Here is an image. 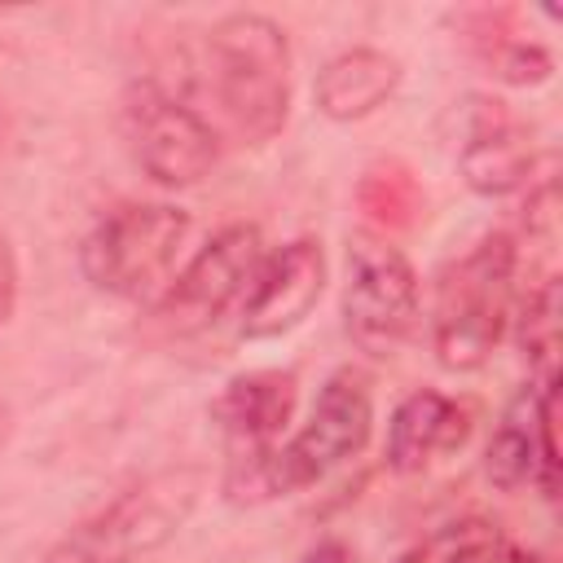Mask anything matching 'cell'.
<instances>
[{"mask_svg": "<svg viewBox=\"0 0 563 563\" xmlns=\"http://www.w3.org/2000/svg\"><path fill=\"white\" fill-rule=\"evenodd\" d=\"M299 383L290 369L233 374L211 400V422L224 435V493L229 501H264L268 462L295 413Z\"/></svg>", "mask_w": 563, "mask_h": 563, "instance_id": "5b68a950", "label": "cell"}, {"mask_svg": "<svg viewBox=\"0 0 563 563\" xmlns=\"http://www.w3.org/2000/svg\"><path fill=\"white\" fill-rule=\"evenodd\" d=\"M519 347L537 369V378H554V356H559V277L554 273H545L519 308Z\"/></svg>", "mask_w": 563, "mask_h": 563, "instance_id": "e0dca14e", "label": "cell"}, {"mask_svg": "<svg viewBox=\"0 0 563 563\" xmlns=\"http://www.w3.org/2000/svg\"><path fill=\"white\" fill-rule=\"evenodd\" d=\"M299 563H352V545H343V541H317Z\"/></svg>", "mask_w": 563, "mask_h": 563, "instance_id": "ffe728a7", "label": "cell"}, {"mask_svg": "<svg viewBox=\"0 0 563 563\" xmlns=\"http://www.w3.org/2000/svg\"><path fill=\"white\" fill-rule=\"evenodd\" d=\"M343 330L369 356H396L418 330V273L387 233L361 229L347 238Z\"/></svg>", "mask_w": 563, "mask_h": 563, "instance_id": "8992f818", "label": "cell"}, {"mask_svg": "<svg viewBox=\"0 0 563 563\" xmlns=\"http://www.w3.org/2000/svg\"><path fill=\"white\" fill-rule=\"evenodd\" d=\"M400 563H537L528 550H519L497 523L488 519H457L422 537L413 550L400 554Z\"/></svg>", "mask_w": 563, "mask_h": 563, "instance_id": "2e32d148", "label": "cell"}, {"mask_svg": "<svg viewBox=\"0 0 563 563\" xmlns=\"http://www.w3.org/2000/svg\"><path fill=\"white\" fill-rule=\"evenodd\" d=\"M189 229V211L172 202H123L88 229L79 246V268L106 295L158 299L176 273Z\"/></svg>", "mask_w": 563, "mask_h": 563, "instance_id": "277c9868", "label": "cell"}, {"mask_svg": "<svg viewBox=\"0 0 563 563\" xmlns=\"http://www.w3.org/2000/svg\"><path fill=\"white\" fill-rule=\"evenodd\" d=\"M325 290V251L317 238H295L260 260L242 299V339H282L308 321Z\"/></svg>", "mask_w": 563, "mask_h": 563, "instance_id": "30bf717a", "label": "cell"}, {"mask_svg": "<svg viewBox=\"0 0 563 563\" xmlns=\"http://www.w3.org/2000/svg\"><path fill=\"white\" fill-rule=\"evenodd\" d=\"M369 427H374V400L365 378L352 369L330 374L325 387L317 391V405L308 409V422L286 444H277L268 462V493L286 497L312 488L317 479H325L334 466L352 462L369 444Z\"/></svg>", "mask_w": 563, "mask_h": 563, "instance_id": "52a82bcc", "label": "cell"}, {"mask_svg": "<svg viewBox=\"0 0 563 563\" xmlns=\"http://www.w3.org/2000/svg\"><path fill=\"white\" fill-rule=\"evenodd\" d=\"M506 22H510V9H475V13H466L462 26H466L471 53H475V57L484 62V70H488L493 79H501V84H515V88H537V84H545V79L554 75V57H550L541 44H532V40H523V35H510Z\"/></svg>", "mask_w": 563, "mask_h": 563, "instance_id": "9a60e30c", "label": "cell"}, {"mask_svg": "<svg viewBox=\"0 0 563 563\" xmlns=\"http://www.w3.org/2000/svg\"><path fill=\"white\" fill-rule=\"evenodd\" d=\"M207 488L202 466H163L136 484H128L114 501L79 519L48 554L44 563H136L154 550H163L185 519L194 515L198 497Z\"/></svg>", "mask_w": 563, "mask_h": 563, "instance_id": "7a4b0ae2", "label": "cell"}, {"mask_svg": "<svg viewBox=\"0 0 563 563\" xmlns=\"http://www.w3.org/2000/svg\"><path fill=\"white\" fill-rule=\"evenodd\" d=\"M123 132L132 145V158L141 172L163 189H189L220 163V136L216 128L172 97L167 88L141 79L123 97Z\"/></svg>", "mask_w": 563, "mask_h": 563, "instance_id": "9c48e42d", "label": "cell"}, {"mask_svg": "<svg viewBox=\"0 0 563 563\" xmlns=\"http://www.w3.org/2000/svg\"><path fill=\"white\" fill-rule=\"evenodd\" d=\"M541 383L532 378L519 387V396L506 405V413L493 427L488 453H484V475L501 493H519L523 484H537L541 475Z\"/></svg>", "mask_w": 563, "mask_h": 563, "instance_id": "5bb4252c", "label": "cell"}, {"mask_svg": "<svg viewBox=\"0 0 563 563\" xmlns=\"http://www.w3.org/2000/svg\"><path fill=\"white\" fill-rule=\"evenodd\" d=\"M466 427H471L466 422V409L453 396H444L435 387L409 391L396 405L391 422H387V449H383L387 471H396V475L427 471L435 457L453 453L466 440Z\"/></svg>", "mask_w": 563, "mask_h": 563, "instance_id": "7c38bea8", "label": "cell"}, {"mask_svg": "<svg viewBox=\"0 0 563 563\" xmlns=\"http://www.w3.org/2000/svg\"><path fill=\"white\" fill-rule=\"evenodd\" d=\"M0 114H4V110H0Z\"/></svg>", "mask_w": 563, "mask_h": 563, "instance_id": "7402d4cb", "label": "cell"}, {"mask_svg": "<svg viewBox=\"0 0 563 563\" xmlns=\"http://www.w3.org/2000/svg\"><path fill=\"white\" fill-rule=\"evenodd\" d=\"M462 180L484 198H506L532 180V136L497 97L471 101L466 141L457 154Z\"/></svg>", "mask_w": 563, "mask_h": 563, "instance_id": "8fae6325", "label": "cell"}, {"mask_svg": "<svg viewBox=\"0 0 563 563\" xmlns=\"http://www.w3.org/2000/svg\"><path fill=\"white\" fill-rule=\"evenodd\" d=\"M13 308H18V255H13L9 238L0 233V330L9 325Z\"/></svg>", "mask_w": 563, "mask_h": 563, "instance_id": "d6986e66", "label": "cell"}, {"mask_svg": "<svg viewBox=\"0 0 563 563\" xmlns=\"http://www.w3.org/2000/svg\"><path fill=\"white\" fill-rule=\"evenodd\" d=\"M361 207L365 216L378 224V229H400L413 220L418 211V185L409 172L400 167H383V172H369L361 180Z\"/></svg>", "mask_w": 563, "mask_h": 563, "instance_id": "ac0fdd59", "label": "cell"}, {"mask_svg": "<svg viewBox=\"0 0 563 563\" xmlns=\"http://www.w3.org/2000/svg\"><path fill=\"white\" fill-rule=\"evenodd\" d=\"M400 88V62L383 48H347L317 70L312 101L330 123H356L391 101Z\"/></svg>", "mask_w": 563, "mask_h": 563, "instance_id": "4fadbf2b", "label": "cell"}, {"mask_svg": "<svg viewBox=\"0 0 563 563\" xmlns=\"http://www.w3.org/2000/svg\"><path fill=\"white\" fill-rule=\"evenodd\" d=\"M260 260H264L260 229L224 224L185 260V268L172 273V282L154 299V317L172 334H198V330L216 325L233 303L246 299Z\"/></svg>", "mask_w": 563, "mask_h": 563, "instance_id": "ba28073f", "label": "cell"}, {"mask_svg": "<svg viewBox=\"0 0 563 563\" xmlns=\"http://www.w3.org/2000/svg\"><path fill=\"white\" fill-rule=\"evenodd\" d=\"M9 431H13V413H9V405L0 400V449H4V440H9Z\"/></svg>", "mask_w": 563, "mask_h": 563, "instance_id": "44dd1931", "label": "cell"}, {"mask_svg": "<svg viewBox=\"0 0 563 563\" xmlns=\"http://www.w3.org/2000/svg\"><path fill=\"white\" fill-rule=\"evenodd\" d=\"M211 92L246 145H264L290 114V40L264 13H229L207 35Z\"/></svg>", "mask_w": 563, "mask_h": 563, "instance_id": "6da1fadb", "label": "cell"}, {"mask_svg": "<svg viewBox=\"0 0 563 563\" xmlns=\"http://www.w3.org/2000/svg\"><path fill=\"white\" fill-rule=\"evenodd\" d=\"M515 264H519L515 238L488 233L475 251H466L457 264L440 273L435 308H431V347L444 369L471 374L493 356L510 312Z\"/></svg>", "mask_w": 563, "mask_h": 563, "instance_id": "3957f363", "label": "cell"}]
</instances>
